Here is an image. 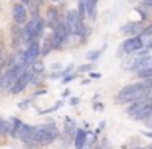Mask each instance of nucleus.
I'll list each match as a JSON object with an SVG mask.
<instances>
[{
  "instance_id": "nucleus-24",
  "label": "nucleus",
  "mask_w": 152,
  "mask_h": 149,
  "mask_svg": "<svg viewBox=\"0 0 152 149\" xmlns=\"http://www.w3.org/2000/svg\"><path fill=\"white\" fill-rule=\"evenodd\" d=\"M26 105H30V100H25V102H20V103H18V106H20V108H28Z\"/></svg>"
},
{
  "instance_id": "nucleus-6",
  "label": "nucleus",
  "mask_w": 152,
  "mask_h": 149,
  "mask_svg": "<svg viewBox=\"0 0 152 149\" xmlns=\"http://www.w3.org/2000/svg\"><path fill=\"white\" fill-rule=\"evenodd\" d=\"M20 77V70L15 69V67H7L2 76H0V82H2V89H12L15 85V82Z\"/></svg>"
},
{
  "instance_id": "nucleus-3",
  "label": "nucleus",
  "mask_w": 152,
  "mask_h": 149,
  "mask_svg": "<svg viewBox=\"0 0 152 149\" xmlns=\"http://www.w3.org/2000/svg\"><path fill=\"white\" fill-rule=\"evenodd\" d=\"M66 23L67 26H69L70 33L77 34V36H85V26H83V18L80 17L79 12L75 10H70L69 13H67V18H66Z\"/></svg>"
},
{
  "instance_id": "nucleus-22",
  "label": "nucleus",
  "mask_w": 152,
  "mask_h": 149,
  "mask_svg": "<svg viewBox=\"0 0 152 149\" xmlns=\"http://www.w3.org/2000/svg\"><path fill=\"white\" fill-rule=\"evenodd\" d=\"M5 64V56H4V51L0 49V72H2V67Z\"/></svg>"
},
{
  "instance_id": "nucleus-8",
  "label": "nucleus",
  "mask_w": 152,
  "mask_h": 149,
  "mask_svg": "<svg viewBox=\"0 0 152 149\" xmlns=\"http://www.w3.org/2000/svg\"><path fill=\"white\" fill-rule=\"evenodd\" d=\"M39 56H41V46H39V41L34 40L33 43H31L30 46H28V49H26V62H28V66H31L33 62H36Z\"/></svg>"
},
{
  "instance_id": "nucleus-14",
  "label": "nucleus",
  "mask_w": 152,
  "mask_h": 149,
  "mask_svg": "<svg viewBox=\"0 0 152 149\" xmlns=\"http://www.w3.org/2000/svg\"><path fill=\"white\" fill-rule=\"evenodd\" d=\"M51 49H54L53 41H51V36H46L44 38V43H43V48H41V56H48Z\"/></svg>"
},
{
  "instance_id": "nucleus-15",
  "label": "nucleus",
  "mask_w": 152,
  "mask_h": 149,
  "mask_svg": "<svg viewBox=\"0 0 152 149\" xmlns=\"http://www.w3.org/2000/svg\"><path fill=\"white\" fill-rule=\"evenodd\" d=\"M64 125H66V131H67V134H74L75 136V121H74L72 118H69L67 116L66 118V121H64Z\"/></svg>"
},
{
  "instance_id": "nucleus-32",
  "label": "nucleus",
  "mask_w": 152,
  "mask_h": 149,
  "mask_svg": "<svg viewBox=\"0 0 152 149\" xmlns=\"http://www.w3.org/2000/svg\"><path fill=\"white\" fill-rule=\"evenodd\" d=\"M53 2H59V0H53Z\"/></svg>"
},
{
  "instance_id": "nucleus-2",
  "label": "nucleus",
  "mask_w": 152,
  "mask_h": 149,
  "mask_svg": "<svg viewBox=\"0 0 152 149\" xmlns=\"http://www.w3.org/2000/svg\"><path fill=\"white\" fill-rule=\"evenodd\" d=\"M57 136H59V129H57L53 123L36 126V128H34V133H33V139L38 144H51Z\"/></svg>"
},
{
  "instance_id": "nucleus-17",
  "label": "nucleus",
  "mask_w": 152,
  "mask_h": 149,
  "mask_svg": "<svg viewBox=\"0 0 152 149\" xmlns=\"http://www.w3.org/2000/svg\"><path fill=\"white\" fill-rule=\"evenodd\" d=\"M100 56H102V51H90V53H87V59L88 61H96Z\"/></svg>"
},
{
  "instance_id": "nucleus-12",
  "label": "nucleus",
  "mask_w": 152,
  "mask_h": 149,
  "mask_svg": "<svg viewBox=\"0 0 152 149\" xmlns=\"http://www.w3.org/2000/svg\"><path fill=\"white\" fill-rule=\"evenodd\" d=\"M145 69H152V56H145L142 59H139L134 67L136 72H141V70H145Z\"/></svg>"
},
{
  "instance_id": "nucleus-26",
  "label": "nucleus",
  "mask_w": 152,
  "mask_h": 149,
  "mask_svg": "<svg viewBox=\"0 0 152 149\" xmlns=\"http://www.w3.org/2000/svg\"><path fill=\"white\" fill-rule=\"evenodd\" d=\"M21 4L23 5H31L33 4V0H21Z\"/></svg>"
},
{
  "instance_id": "nucleus-25",
  "label": "nucleus",
  "mask_w": 152,
  "mask_h": 149,
  "mask_svg": "<svg viewBox=\"0 0 152 149\" xmlns=\"http://www.w3.org/2000/svg\"><path fill=\"white\" fill-rule=\"evenodd\" d=\"M144 121H145V125H147L149 128H152V116H149V118H145Z\"/></svg>"
},
{
  "instance_id": "nucleus-13",
  "label": "nucleus",
  "mask_w": 152,
  "mask_h": 149,
  "mask_svg": "<svg viewBox=\"0 0 152 149\" xmlns=\"http://www.w3.org/2000/svg\"><path fill=\"white\" fill-rule=\"evenodd\" d=\"M8 125H10V136L12 138H17L18 136V131H20V128H21V120H18V118H12V120H8Z\"/></svg>"
},
{
  "instance_id": "nucleus-1",
  "label": "nucleus",
  "mask_w": 152,
  "mask_h": 149,
  "mask_svg": "<svg viewBox=\"0 0 152 149\" xmlns=\"http://www.w3.org/2000/svg\"><path fill=\"white\" fill-rule=\"evenodd\" d=\"M145 92L147 90L141 85V82L137 84H131V85H126L119 90L118 93V102L121 103H132V102H137V100L144 98L145 97Z\"/></svg>"
},
{
  "instance_id": "nucleus-21",
  "label": "nucleus",
  "mask_w": 152,
  "mask_h": 149,
  "mask_svg": "<svg viewBox=\"0 0 152 149\" xmlns=\"http://www.w3.org/2000/svg\"><path fill=\"white\" fill-rule=\"evenodd\" d=\"M152 34V25H149L147 28H144V31H142V36H151Z\"/></svg>"
},
{
  "instance_id": "nucleus-19",
  "label": "nucleus",
  "mask_w": 152,
  "mask_h": 149,
  "mask_svg": "<svg viewBox=\"0 0 152 149\" xmlns=\"http://www.w3.org/2000/svg\"><path fill=\"white\" fill-rule=\"evenodd\" d=\"M136 74L139 77H144V79L145 77H152V69H145V70H141V72H136Z\"/></svg>"
},
{
  "instance_id": "nucleus-18",
  "label": "nucleus",
  "mask_w": 152,
  "mask_h": 149,
  "mask_svg": "<svg viewBox=\"0 0 152 149\" xmlns=\"http://www.w3.org/2000/svg\"><path fill=\"white\" fill-rule=\"evenodd\" d=\"M141 85L144 87L145 90H151L152 89V77H145L144 80H141Z\"/></svg>"
},
{
  "instance_id": "nucleus-29",
  "label": "nucleus",
  "mask_w": 152,
  "mask_h": 149,
  "mask_svg": "<svg viewBox=\"0 0 152 149\" xmlns=\"http://www.w3.org/2000/svg\"><path fill=\"white\" fill-rule=\"evenodd\" d=\"M147 49H152V38H151V41H147Z\"/></svg>"
},
{
  "instance_id": "nucleus-30",
  "label": "nucleus",
  "mask_w": 152,
  "mask_h": 149,
  "mask_svg": "<svg viewBox=\"0 0 152 149\" xmlns=\"http://www.w3.org/2000/svg\"><path fill=\"white\" fill-rule=\"evenodd\" d=\"M145 136H149V138H152V133H144Z\"/></svg>"
},
{
  "instance_id": "nucleus-11",
  "label": "nucleus",
  "mask_w": 152,
  "mask_h": 149,
  "mask_svg": "<svg viewBox=\"0 0 152 149\" xmlns=\"http://www.w3.org/2000/svg\"><path fill=\"white\" fill-rule=\"evenodd\" d=\"M85 144H87V133L83 129H79L74 136V146H75V149H83Z\"/></svg>"
},
{
  "instance_id": "nucleus-31",
  "label": "nucleus",
  "mask_w": 152,
  "mask_h": 149,
  "mask_svg": "<svg viewBox=\"0 0 152 149\" xmlns=\"http://www.w3.org/2000/svg\"><path fill=\"white\" fill-rule=\"evenodd\" d=\"M137 149H147V148H137Z\"/></svg>"
},
{
  "instance_id": "nucleus-4",
  "label": "nucleus",
  "mask_w": 152,
  "mask_h": 149,
  "mask_svg": "<svg viewBox=\"0 0 152 149\" xmlns=\"http://www.w3.org/2000/svg\"><path fill=\"white\" fill-rule=\"evenodd\" d=\"M31 79H33V67L28 66L26 69L20 74V77H18V80L15 82V85L10 89L12 93H13V95H17V93L23 92V90L26 89L28 84H31Z\"/></svg>"
},
{
  "instance_id": "nucleus-7",
  "label": "nucleus",
  "mask_w": 152,
  "mask_h": 149,
  "mask_svg": "<svg viewBox=\"0 0 152 149\" xmlns=\"http://www.w3.org/2000/svg\"><path fill=\"white\" fill-rule=\"evenodd\" d=\"M13 20L17 25H26L28 23V10H26V5L23 4H17L13 7Z\"/></svg>"
},
{
  "instance_id": "nucleus-16",
  "label": "nucleus",
  "mask_w": 152,
  "mask_h": 149,
  "mask_svg": "<svg viewBox=\"0 0 152 149\" xmlns=\"http://www.w3.org/2000/svg\"><path fill=\"white\" fill-rule=\"evenodd\" d=\"M0 134H10V125L8 121H4L0 118Z\"/></svg>"
},
{
  "instance_id": "nucleus-9",
  "label": "nucleus",
  "mask_w": 152,
  "mask_h": 149,
  "mask_svg": "<svg viewBox=\"0 0 152 149\" xmlns=\"http://www.w3.org/2000/svg\"><path fill=\"white\" fill-rule=\"evenodd\" d=\"M46 23H48V28H49V30H53V31L61 25V17H59V13H57L56 8H49V10H48V13H46Z\"/></svg>"
},
{
  "instance_id": "nucleus-27",
  "label": "nucleus",
  "mask_w": 152,
  "mask_h": 149,
  "mask_svg": "<svg viewBox=\"0 0 152 149\" xmlns=\"http://www.w3.org/2000/svg\"><path fill=\"white\" fill-rule=\"evenodd\" d=\"M95 110H103V105H102V103H96V105H95Z\"/></svg>"
},
{
  "instance_id": "nucleus-5",
  "label": "nucleus",
  "mask_w": 152,
  "mask_h": 149,
  "mask_svg": "<svg viewBox=\"0 0 152 149\" xmlns=\"http://www.w3.org/2000/svg\"><path fill=\"white\" fill-rule=\"evenodd\" d=\"M144 46V41H142L141 36H132L129 40H126L124 43L121 44L118 51V56H124V54H131V53H136V51L142 49Z\"/></svg>"
},
{
  "instance_id": "nucleus-23",
  "label": "nucleus",
  "mask_w": 152,
  "mask_h": 149,
  "mask_svg": "<svg viewBox=\"0 0 152 149\" xmlns=\"http://www.w3.org/2000/svg\"><path fill=\"white\" fill-rule=\"evenodd\" d=\"M92 67H93L92 64H85V66H80V69H79V70H80V72H85V70H90Z\"/></svg>"
},
{
  "instance_id": "nucleus-10",
  "label": "nucleus",
  "mask_w": 152,
  "mask_h": 149,
  "mask_svg": "<svg viewBox=\"0 0 152 149\" xmlns=\"http://www.w3.org/2000/svg\"><path fill=\"white\" fill-rule=\"evenodd\" d=\"M142 31H144L142 23H129L121 28V33H129V34H136V36L142 34Z\"/></svg>"
},
{
  "instance_id": "nucleus-33",
  "label": "nucleus",
  "mask_w": 152,
  "mask_h": 149,
  "mask_svg": "<svg viewBox=\"0 0 152 149\" xmlns=\"http://www.w3.org/2000/svg\"><path fill=\"white\" fill-rule=\"evenodd\" d=\"M151 149H152V144H151Z\"/></svg>"
},
{
  "instance_id": "nucleus-28",
  "label": "nucleus",
  "mask_w": 152,
  "mask_h": 149,
  "mask_svg": "<svg viewBox=\"0 0 152 149\" xmlns=\"http://www.w3.org/2000/svg\"><path fill=\"white\" fill-rule=\"evenodd\" d=\"M70 103H72V105H77V103H79V98H72V100H70Z\"/></svg>"
},
{
  "instance_id": "nucleus-20",
  "label": "nucleus",
  "mask_w": 152,
  "mask_h": 149,
  "mask_svg": "<svg viewBox=\"0 0 152 149\" xmlns=\"http://www.w3.org/2000/svg\"><path fill=\"white\" fill-rule=\"evenodd\" d=\"M74 79H75V74H70V76H66V77H64V80H62V84H69V82H72Z\"/></svg>"
}]
</instances>
